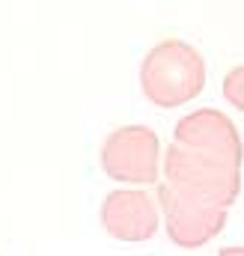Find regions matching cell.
<instances>
[{"label": "cell", "mask_w": 244, "mask_h": 256, "mask_svg": "<svg viewBox=\"0 0 244 256\" xmlns=\"http://www.w3.org/2000/svg\"><path fill=\"white\" fill-rule=\"evenodd\" d=\"M206 86V60L184 39L155 42L140 63V92L155 108H182Z\"/></svg>", "instance_id": "cell-1"}, {"label": "cell", "mask_w": 244, "mask_h": 256, "mask_svg": "<svg viewBox=\"0 0 244 256\" xmlns=\"http://www.w3.org/2000/svg\"><path fill=\"white\" fill-rule=\"evenodd\" d=\"M164 182L194 200L230 208L242 194V167L170 143L161 161Z\"/></svg>", "instance_id": "cell-2"}, {"label": "cell", "mask_w": 244, "mask_h": 256, "mask_svg": "<svg viewBox=\"0 0 244 256\" xmlns=\"http://www.w3.org/2000/svg\"><path fill=\"white\" fill-rule=\"evenodd\" d=\"M102 170L122 185H158L161 140L149 126L114 128L98 149Z\"/></svg>", "instance_id": "cell-3"}, {"label": "cell", "mask_w": 244, "mask_h": 256, "mask_svg": "<svg viewBox=\"0 0 244 256\" xmlns=\"http://www.w3.org/2000/svg\"><path fill=\"white\" fill-rule=\"evenodd\" d=\"M158 212L164 214V226L173 244L179 248H206L212 238H218L226 226L230 208L194 200L188 194L176 191L173 185H158Z\"/></svg>", "instance_id": "cell-4"}, {"label": "cell", "mask_w": 244, "mask_h": 256, "mask_svg": "<svg viewBox=\"0 0 244 256\" xmlns=\"http://www.w3.org/2000/svg\"><path fill=\"white\" fill-rule=\"evenodd\" d=\"M173 143L208 158H220L236 167H242L244 161V143L236 122L214 108H200L194 114H184L173 128Z\"/></svg>", "instance_id": "cell-5"}, {"label": "cell", "mask_w": 244, "mask_h": 256, "mask_svg": "<svg viewBox=\"0 0 244 256\" xmlns=\"http://www.w3.org/2000/svg\"><path fill=\"white\" fill-rule=\"evenodd\" d=\"M102 226L116 242H149L158 232V206L143 188H116L98 208Z\"/></svg>", "instance_id": "cell-6"}, {"label": "cell", "mask_w": 244, "mask_h": 256, "mask_svg": "<svg viewBox=\"0 0 244 256\" xmlns=\"http://www.w3.org/2000/svg\"><path fill=\"white\" fill-rule=\"evenodd\" d=\"M220 90H224V98H226L236 110L244 114V66H232V68L224 74Z\"/></svg>", "instance_id": "cell-7"}, {"label": "cell", "mask_w": 244, "mask_h": 256, "mask_svg": "<svg viewBox=\"0 0 244 256\" xmlns=\"http://www.w3.org/2000/svg\"><path fill=\"white\" fill-rule=\"evenodd\" d=\"M218 256H244V248H238V244L236 248H224Z\"/></svg>", "instance_id": "cell-8"}]
</instances>
